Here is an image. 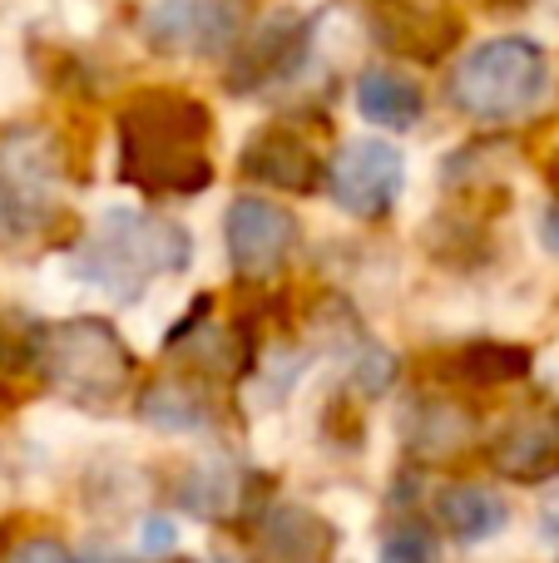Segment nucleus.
<instances>
[{
	"label": "nucleus",
	"instance_id": "6e6552de",
	"mask_svg": "<svg viewBox=\"0 0 559 563\" xmlns=\"http://www.w3.org/2000/svg\"><path fill=\"white\" fill-rule=\"evenodd\" d=\"M313 55V20L303 10H273L257 25H248L228 59V95H263L287 85Z\"/></svg>",
	"mask_w": 559,
	"mask_h": 563
},
{
	"label": "nucleus",
	"instance_id": "aec40b11",
	"mask_svg": "<svg viewBox=\"0 0 559 563\" xmlns=\"http://www.w3.org/2000/svg\"><path fill=\"white\" fill-rule=\"evenodd\" d=\"M134 549H139V559H164V554H174V549H178V525H174V519H164V515H149L144 525H139Z\"/></svg>",
	"mask_w": 559,
	"mask_h": 563
},
{
	"label": "nucleus",
	"instance_id": "39448f33",
	"mask_svg": "<svg viewBox=\"0 0 559 563\" xmlns=\"http://www.w3.org/2000/svg\"><path fill=\"white\" fill-rule=\"evenodd\" d=\"M545 95H550V55L530 35L481 40L451 69V85H446L456 114L475 119V124H515V119L535 114Z\"/></svg>",
	"mask_w": 559,
	"mask_h": 563
},
{
	"label": "nucleus",
	"instance_id": "ddd939ff",
	"mask_svg": "<svg viewBox=\"0 0 559 563\" xmlns=\"http://www.w3.org/2000/svg\"><path fill=\"white\" fill-rule=\"evenodd\" d=\"M495 470L520 485H545L559 475V416H535L495 440Z\"/></svg>",
	"mask_w": 559,
	"mask_h": 563
},
{
	"label": "nucleus",
	"instance_id": "412c9836",
	"mask_svg": "<svg viewBox=\"0 0 559 563\" xmlns=\"http://www.w3.org/2000/svg\"><path fill=\"white\" fill-rule=\"evenodd\" d=\"M6 563H79L75 554H69L59 539H50V534H30V539H20L15 549H10V559Z\"/></svg>",
	"mask_w": 559,
	"mask_h": 563
},
{
	"label": "nucleus",
	"instance_id": "a211bd4d",
	"mask_svg": "<svg viewBox=\"0 0 559 563\" xmlns=\"http://www.w3.org/2000/svg\"><path fill=\"white\" fill-rule=\"evenodd\" d=\"M267 544H273V554L283 563H307L322 549V534H317V519L307 515V509H273V519H267Z\"/></svg>",
	"mask_w": 559,
	"mask_h": 563
},
{
	"label": "nucleus",
	"instance_id": "6ab92c4d",
	"mask_svg": "<svg viewBox=\"0 0 559 563\" xmlns=\"http://www.w3.org/2000/svg\"><path fill=\"white\" fill-rule=\"evenodd\" d=\"M382 563H436L431 534H426V529H416V525H402L382 544Z\"/></svg>",
	"mask_w": 559,
	"mask_h": 563
},
{
	"label": "nucleus",
	"instance_id": "423d86ee",
	"mask_svg": "<svg viewBox=\"0 0 559 563\" xmlns=\"http://www.w3.org/2000/svg\"><path fill=\"white\" fill-rule=\"evenodd\" d=\"M253 0H154L144 10V45L174 59H213L238 45Z\"/></svg>",
	"mask_w": 559,
	"mask_h": 563
},
{
	"label": "nucleus",
	"instance_id": "2eb2a0df",
	"mask_svg": "<svg viewBox=\"0 0 559 563\" xmlns=\"http://www.w3.org/2000/svg\"><path fill=\"white\" fill-rule=\"evenodd\" d=\"M446 380H461V386H511V380L530 376V346H515V341H465V346H451L441 361Z\"/></svg>",
	"mask_w": 559,
	"mask_h": 563
},
{
	"label": "nucleus",
	"instance_id": "1a4fd4ad",
	"mask_svg": "<svg viewBox=\"0 0 559 563\" xmlns=\"http://www.w3.org/2000/svg\"><path fill=\"white\" fill-rule=\"evenodd\" d=\"M223 247L228 263L243 282H267L287 267L297 247V218L273 198L243 194L223 213Z\"/></svg>",
	"mask_w": 559,
	"mask_h": 563
},
{
	"label": "nucleus",
	"instance_id": "4be33fe9",
	"mask_svg": "<svg viewBox=\"0 0 559 563\" xmlns=\"http://www.w3.org/2000/svg\"><path fill=\"white\" fill-rule=\"evenodd\" d=\"M540 238H545V247L559 257V198L550 208H545V218H540Z\"/></svg>",
	"mask_w": 559,
	"mask_h": 563
},
{
	"label": "nucleus",
	"instance_id": "f8f14e48",
	"mask_svg": "<svg viewBox=\"0 0 559 563\" xmlns=\"http://www.w3.org/2000/svg\"><path fill=\"white\" fill-rule=\"evenodd\" d=\"M352 99H357V114H362L366 124L392 129V134L416 129L426 114V89L416 85L412 75H402V69H382V65L357 75Z\"/></svg>",
	"mask_w": 559,
	"mask_h": 563
},
{
	"label": "nucleus",
	"instance_id": "f03ea898",
	"mask_svg": "<svg viewBox=\"0 0 559 563\" xmlns=\"http://www.w3.org/2000/svg\"><path fill=\"white\" fill-rule=\"evenodd\" d=\"M69 148L40 119L0 124V247H40L65 223Z\"/></svg>",
	"mask_w": 559,
	"mask_h": 563
},
{
	"label": "nucleus",
	"instance_id": "dca6fc26",
	"mask_svg": "<svg viewBox=\"0 0 559 563\" xmlns=\"http://www.w3.org/2000/svg\"><path fill=\"white\" fill-rule=\"evenodd\" d=\"M139 416H144V426L168 430V435H194L208 426V400L204 390L184 386V380H158L139 396Z\"/></svg>",
	"mask_w": 559,
	"mask_h": 563
},
{
	"label": "nucleus",
	"instance_id": "f257e3e1",
	"mask_svg": "<svg viewBox=\"0 0 559 563\" xmlns=\"http://www.w3.org/2000/svg\"><path fill=\"white\" fill-rule=\"evenodd\" d=\"M119 184L144 198H198L213 184V109L184 89L144 85L114 114Z\"/></svg>",
	"mask_w": 559,
	"mask_h": 563
},
{
	"label": "nucleus",
	"instance_id": "9b49d317",
	"mask_svg": "<svg viewBox=\"0 0 559 563\" xmlns=\"http://www.w3.org/2000/svg\"><path fill=\"white\" fill-rule=\"evenodd\" d=\"M322 148H317V139L307 134L297 119H273V124H263L253 139L243 144V154H238V174L248 178V184H263V188H277V194H317L322 188Z\"/></svg>",
	"mask_w": 559,
	"mask_h": 563
},
{
	"label": "nucleus",
	"instance_id": "9d476101",
	"mask_svg": "<svg viewBox=\"0 0 559 563\" xmlns=\"http://www.w3.org/2000/svg\"><path fill=\"white\" fill-rule=\"evenodd\" d=\"M366 25L376 45L416 65H441L465 35V15L451 0H372Z\"/></svg>",
	"mask_w": 559,
	"mask_h": 563
},
{
	"label": "nucleus",
	"instance_id": "0eeeda50",
	"mask_svg": "<svg viewBox=\"0 0 559 563\" xmlns=\"http://www.w3.org/2000/svg\"><path fill=\"white\" fill-rule=\"evenodd\" d=\"M322 184H327V198H332L347 218L376 223V218H386L396 208V198H402L406 158H402V148L386 144V139H352V144H342L327 158Z\"/></svg>",
	"mask_w": 559,
	"mask_h": 563
},
{
	"label": "nucleus",
	"instance_id": "20e7f679",
	"mask_svg": "<svg viewBox=\"0 0 559 563\" xmlns=\"http://www.w3.org/2000/svg\"><path fill=\"white\" fill-rule=\"evenodd\" d=\"M30 366L65 400L85 410H109L134 380V351L105 317H65L30 327Z\"/></svg>",
	"mask_w": 559,
	"mask_h": 563
},
{
	"label": "nucleus",
	"instance_id": "7ed1b4c3",
	"mask_svg": "<svg viewBox=\"0 0 559 563\" xmlns=\"http://www.w3.org/2000/svg\"><path fill=\"white\" fill-rule=\"evenodd\" d=\"M194 263V243L178 223L139 208H109L95 223V233L75 247V273L79 282L99 287L114 301L144 297L154 277H174Z\"/></svg>",
	"mask_w": 559,
	"mask_h": 563
},
{
	"label": "nucleus",
	"instance_id": "f3484780",
	"mask_svg": "<svg viewBox=\"0 0 559 563\" xmlns=\"http://www.w3.org/2000/svg\"><path fill=\"white\" fill-rule=\"evenodd\" d=\"M178 505L198 519H228L238 509V475L228 465H213V460H198L184 479H178Z\"/></svg>",
	"mask_w": 559,
	"mask_h": 563
},
{
	"label": "nucleus",
	"instance_id": "4468645a",
	"mask_svg": "<svg viewBox=\"0 0 559 563\" xmlns=\"http://www.w3.org/2000/svg\"><path fill=\"white\" fill-rule=\"evenodd\" d=\"M436 525L456 544H485L511 525V505H505V495H495L485 485H446L436 495Z\"/></svg>",
	"mask_w": 559,
	"mask_h": 563
}]
</instances>
